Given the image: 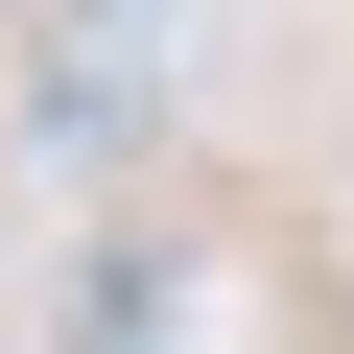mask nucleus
I'll return each mask as SVG.
<instances>
[{
	"mask_svg": "<svg viewBox=\"0 0 354 354\" xmlns=\"http://www.w3.org/2000/svg\"><path fill=\"white\" fill-rule=\"evenodd\" d=\"M24 118H48V142H71V165H118V142H142V71H48V95H24Z\"/></svg>",
	"mask_w": 354,
	"mask_h": 354,
	"instance_id": "obj_2",
	"label": "nucleus"
},
{
	"mask_svg": "<svg viewBox=\"0 0 354 354\" xmlns=\"http://www.w3.org/2000/svg\"><path fill=\"white\" fill-rule=\"evenodd\" d=\"M165 307H189V236H95L71 260V330H165Z\"/></svg>",
	"mask_w": 354,
	"mask_h": 354,
	"instance_id": "obj_1",
	"label": "nucleus"
}]
</instances>
